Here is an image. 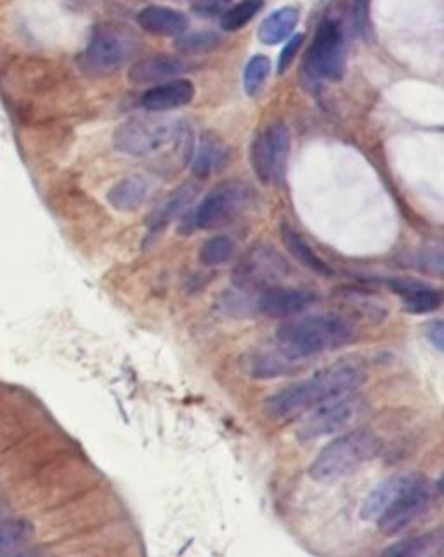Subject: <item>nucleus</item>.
Returning <instances> with one entry per match:
<instances>
[{"instance_id": "1", "label": "nucleus", "mask_w": 444, "mask_h": 557, "mask_svg": "<svg viewBox=\"0 0 444 557\" xmlns=\"http://www.w3.org/2000/svg\"><path fill=\"white\" fill-rule=\"evenodd\" d=\"M366 375L356 365H333L311 379L281 389L264 401L269 419H295L302 413L353 393L365 384Z\"/></svg>"}, {"instance_id": "2", "label": "nucleus", "mask_w": 444, "mask_h": 557, "mask_svg": "<svg viewBox=\"0 0 444 557\" xmlns=\"http://www.w3.org/2000/svg\"><path fill=\"white\" fill-rule=\"evenodd\" d=\"M354 341V330L335 315H311L281 323L276 330L278 349L290 360H304Z\"/></svg>"}, {"instance_id": "3", "label": "nucleus", "mask_w": 444, "mask_h": 557, "mask_svg": "<svg viewBox=\"0 0 444 557\" xmlns=\"http://www.w3.org/2000/svg\"><path fill=\"white\" fill-rule=\"evenodd\" d=\"M380 450L382 441L377 434L366 429H356L328 443L313 460L309 474L320 483H333L351 476L366 462L375 459Z\"/></svg>"}, {"instance_id": "4", "label": "nucleus", "mask_w": 444, "mask_h": 557, "mask_svg": "<svg viewBox=\"0 0 444 557\" xmlns=\"http://www.w3.org/2000/svg\"><path fill=\"white\" fill-rule=\"evenodd\" d=\"M183 138L184 127L179 120L146 115L131 118L120 125L113 134V146L127 157L143 158Z\"/></svg>"}, {"instance_id": "5", "label": "nucleus", "mask_w": 444, "mask_h": 557, "mask_svg": "<svg viewBox=\"0 0 444 557\" xmlns=\"http://www.w3.org/2000/svg\"><path fill=\"white\" fill-rule=\"evenodd\" d=\"M250 197L252 191L247 184L242 181H224L196 207L193 224L200 230H217L233 223L249 204Z\"/></svg>"}, {"instance_id": "6", "label": "nucleus", "mask_w": 444, "mask_h": 557, "mask_svg": "<svg viewBox=\"0 0 444 557\" xmlns=\"http://www.w3.org/2000/svg\"><path fill=\"white\" fill-rule=\"evenodd\" d=\"M288 263L278 250L255 243L250 247L233 271V283L240 290H266L276 287L288 275Z\"/></svg>"}, {"instance_id": "7", "label": "nucleus", "mask_w": 444, "mask_h": 557, "mask_svg": "<svg viewBox=\"0 0 444 557\" xmlns=\"http://www.w3.org/2000/svg\"><path fill=\"white\" fill-rule=\"evenodd\" d=\"M288 153H290V132L283 122H273L255 138L252 145V167L262 184H278L285 176Z\"/></svg>"}, {"instance_id": "8", "label": "nucleus", "mask_w": 444, "mask_h": 557, "mask_svg": "<svg viewBox=\"0 0 444 557\" xmlns=\"http://www.w3.org/2000/svg\"><path fill=\"white\" fill-rule=\"evenodd\" d=\"M307 72L316 79L337 80L346 72V47L339 23L323 21L306 56Z\"/></svg>"}, {"instance_id": "9", "label": "nucleus", "mask_w": 444, "mask_h": 557, "mask_svg": "<svg viewBox=\"0 0 444 557\" xmlns=\"http://www.w3.org/2000/svg\"><path fill=\"white\" fill-rule=\"evenodd\" d=\"M360 412L361 401L356 398L342 396L337 400L327 401L302 420L297 427V440L307 443L340 433L353 424Z\"/></svg>"}, {"instance_id": "10", "label": "nucleus", "mask_w": 444, "mask_h": 557, "mask_svg": "<svg viewBox=\"0 0 444 557\" xmlns=\"http://www.w3.org/2000/svg\"><path fill=\"white\" fill-rule=\"evenodd\" d=\"M431 500V486L427 483V479H424L422 483L413 486L412 490H408L405 495H401V497L380 516L379 521H377L380 531L386 533L389 537L398 535V533L406 530L408 526L412 525L413 521H417V519L429 509Z\"/></svg>"}, {"instance_id": "11", "label": "nucleus", "mask_w": 444, "mask_h": 557, "mask_svg": "<svg viewBox=\"0 0 444 557\" xmlns=\"http://www.w3.org/2000/svg\"><path fill=\"white\" fill-rule=\"evenodd\" d=\"M124 61V40L111 30H98L85 49L84 68L94 75L113 73Z\"/></svg>"}, {"instance_id": "12", "label": "nucleus", "mask_w": 444, "mask_h": 557, "mask_svg": "<svg viewBox=\"0 0 444 557\" xmlns=\"http://www.w3.org/2000/svg\"><path fill=\"white\" fill-rule=\"evenodd\" d=\"M424 479V476H420L417 472H401V474H394L386 481H382L361 505V518L368 519V521H379L380 516L401 495H405L408 490H412L413 486L422 483Z\"/></svg>"}, {"instance_id": "13", "label": "nucleus", "mask_w": 444, "mask_h": 557, "mask_svg": "<svg viewBox=\"0 0 444 557\" xmlns=\"http://www.w3.org/2000/svg\"><path fill=\"white\" fill-rule=\"evenodd\" d=\"M316 301V294L311 290L292 289V287H269L262 290L257 299V309L269 318H290Z\"/></svg>"}, {"instance_id": "14", "label": "nucleus", "mask_w": 444, "mask_h": 557, "mask_svg": "<svg viewBox=\"0 0 444 557\" xmlns=\"http://www.w3.org/2000/svg\"><path fill=\"white\" fill-rule=\"evenodd\" d=\"M195 99V86L190 80L174 79L162 82L144 92L141 105L148 112L160 113L190 105Z\"/></svg>"}, {"instance_id": "15", "label": "nucleus", "mask_w": 444, "mask_h": 557, "mask_svg": "<svg viewBox=\"0 0 444 557\" xmlns=\"http://www.w3.org/2000/svg\"><path fill=\"white\" fill-rule=\"evenodd\" d=\"M188 72V63L183 58L158 54L151 58L141 59L129 70V80L132 84H162L174 80L179 75Z\"/></svg>"}, {"instance_id": "16", "label": "nucleus", "mask_w": 444, "mask_h": 557, "mask_svg": "<svg viewBox=\"0 0 444 557\" xmlns=\"http://www.w3.org/2000/svg\"><path fill=\"white\" fill-rule=\"evenodd\" d=\"M198 191L200 188L195 183H186L172 191L169 197L164 198L148 217V228L151 233L165 230L174 219L183 216L184 212L190 209L191 204L195 202Z\"/></svg>"}, {"instance_id": "17", "label": "nucleus", "mask_w": 444, "mask_h": 557, "mask_svg": "<svg viewBox=\"0 0 444 557\" xmlns=\"http://www.w3.org/2000/svg\"><path fill=\"white\" fill-rule=\"evenodd\" d=\"M139 27L153 35L181 37L190 27L186 14L164 6H148L138 14Z\"/></svg>"}, {"instance_id": "18", "label": "nucleus", "mask_w": 444, "mask_h": 557, "mask_svg": "<svg viewBox=\"0 0 444 557\" xmlns=\"http://www.w3.org/2000/svg\"><path fill=\"white\" fill-rule=\"evenodd\" d=\"M150 193V179L139 176V174H132L111 186V190L108 191V202L113 209L120 210V212H134L143 207L144 202L150 197Z\"/></svg>"}, {"instance_id": "19", "label": "nucleus", "mask_w": 444, "mask_h": 557, "mask_svg": "<svg viewBox=\"0 0 444 557\" xmlns=\"http://www.w3.org/2000/svg\"><path fill=\"white\" fill-rule=\"evenodd\" d=\"M392 289L403 297V309L410 315H427L444 304V290L431 289L422 283L401 282L392 283Z\"/></svg>"}, {"instance_id": "20", "label": "nucleus", "mask_w": 444, "mask_h": 557, "mask_svg": "<svg viewBox=\"0 0 444 557\" xmlns=\"http://www.w3.org/2000/svg\"><path fill=\"white\" fill-rule=\"evenodd\" d=\"M377 557H444V526L392 545Z\"/></svg>"}, {"instance_id": "21", "label": "nucleus", "mask_w": 444, "mask_h": 557, "mask_svg": "<svg viewBox=\"0 0 444 557\" xmlns=\"http://www.w3.org/2000/svg\"><path fill=\"white\" fill-rule=\"evenodd\" d=\"M229 160V150L226 145L214 138V136H203L200 143L193 151V174L198 179H207L221 172Z\"/></svg>"}, {"instance_id": "22", "label": "nucleus", "mask_w": 444, "mask_h": 557, "mask_svg": "<svg viewBox=\"0 0 444 557\" xmlns=\"http://www.w3.org/2000/svg\"><path fill=\"white\" fill-rule=\"evenodd\" d=\"M280 236L281 242L285 245V249L288 250V254L294 257L297 263H301L304 268L313 271L316 275H332V268L309 247V243L302 238L301 233H297L290 224H281Z\"/></svg>"}, {"instance_id": "23", "label": "nucleus", "mask_w": 444, "mask_h": 557, "mask_svg": "<svg viewBox=\"0 0 444 557\" xmlns=\"http://www.w3.org/2000/svg\"><path fill=\"white\" fill-rule=\"evenodd\" d=\"M294 367V360L287 358L280 349L266 353H250L243 360V368L252 379H275L278 375L288 374Z\"/></svg>"}, {"instance_id": "24", "label": "nucleus", "mask_w": 444, "mask_h": 557, "mask_svg": "<svg viewBox=\"0 0 444 557\" xmlns=\"http://www.w3.org/2000/svg\"><path fill=\"white\" fill-rule=\"evenodd\" d=\"M297 23H299V11L295 7H281L262 21L261 27L257 30V37L266 46H276L292 35Z\"/></svg>"}, {"instance_id": "25", "label": "nucleus", "mask_w": 444, "mask_h": 557, "mask_svg": "<svg viewBox=\"0 0 444 557\" xmlns=\"http://www.w3.org/2000/svg\"><path fill=\"white\" fill-rule=\"evenodd\" d=\"M32 523L25 518L0 519V556L13 551L18 545L30 540L33 535Z\"/></svg>"}, {"instance_id": "26", "label": "nucleus", "mask_w": 444, "mask_h": 557, "mask_svg": "<svg viewBox=\"0 0 444 557\" xmlns=\"http://www.w3.org/2000/svg\"><path fill=\"white\" fill-rule=\"evenodd\" d=\"M236 252V243L229 236L219 235L209 238L203 243L198 252L200 263L205 266H221L233 259Z\"/></svg>"}, {"instance_id": "27", "label": "nucleus", "mask_w": 444, "mask_h": 557, "mask_svg": "<svg viewBox=\"0 0 444 557\" xmlns=\"http://www.w3.org/2000/svg\"><path fill=\"white\" fill-rule=\"evenodd\" d=\"M264 0H242L240 4L229 7L222 14L221 27L226 32H238L240 28L247 27L254 20L255 14L261 11Z\"/></svg>"}, {"instance_id": "28", "label": "nucleus", "mask_w": 444, "mask_h": 557, "mask_svg": "<svg viewBox=\"0 0 444 557\" xmlns=\"http://www.w3.org/2000/svg\"><path fill=\"white\" fill-rule=\"evenodd\" d=\"M269 73H271V61L268 56L264 54H257L254 58L250 59L245 72H243V89L249 96L259 94L262 86L266 84Z\"/></svg>"}, {"instance_id": "29", "label": "nucleus", "mask_w": 444, "mask_h": 557, "mask_svg": "<svg viewBox=\"0 0 444 557\" xmlns=\"http://www.w3.org/2000/svg\"><path fill=\"white\" fill-rule=\"evenodd\" d=\"M219 44V35L214 32H198L183 35L177 40V49L184 54H200L212 51Z\"/></svg>"}, {"instance_id": "30", "label": "nucleus", "mask_w": 444, "mask_h": 557, "mask_svg": "<svg viewBox=\"0 0 444 557\" xmlns=\"http://www.w3.org/2000/svg\"><path fill=\"white\" fill-rule=\"evenodd\" d=\"M413 268L420 269L429 275L444 276V252L425 250L418 252L412 259Z\"/></svg>"}, {"instance_id": "31", "label": "nucleus", "mask_w": 444, "mask_h": 557, "mask_svg": "<svg viewBox=\"0 0 444 557\" xmlns=\"http://www.w3.org/2000/svg\"><path fill=\"white\" fill-rule=\"evenodd\" d=\"M231 0H196L193 11L202 18H217L228 11Z\"/></svg>"}, {"instance_id": "32", "label": "nucleus", "mask_w": 444, "mask_h": 557, "mask_svg": "<svg viewBox=\"0 0 444 557\" xmlns=\"http://www.w3.org/2000/svg\"><path fill=\"white\" fill-rule=\"evenodd\" d=\"M368 21H370V0H354L353 4V27L360 35L368 32Z\"/></svg>"}, {"instance_id": "33", "label": "nucleus", "mask_w": 444, "mask_h": 557, "mask_svg": "<svg viewBox=\"0 0 444 557\" xmlns=\"http://www.w3.org/2000/svg\"><path fill=\"white\" fill-rule=\"evenodd\" d=\"M302 40L304 37L302 35H295L292 39L288 40L283 51H281L280 59H278V73H285L288 70V66L292 65L295 56L299 53V47H301Z\"/></svg>"}, {"instance_id": "34", "label": "nucleus", "mask_w": 444, "mask_h": 557, "mask_svg": "<svg viewBox=\"0 0 444 557\" xmlns=\"http://www.w3.org/2000/svg\"><path fill=\"white\" fill-rule=\"evenodd\" d=\"M427 341L444 354V320H432L424 328Z\"/></svg>"}, {"instance_id": "35", "label": "nucleus", "mask_w": 444, "mask_h": 557, "mask_svg": "<svg viewBox=\"0 0 444 557\" xmlns=\"http://www.w3.org/2000/svg\"><path fill=\"white\" fill-rule=\"evenodd\" d=\"M438 490L444 495V472L441 474V478L438 481Z\"/></svg>"}, {"instance_id": "36", "label": "nucleus", "mask_w": 444, "mask_h": 557, "mask_svg": "<svg viewBox=\"0 0 444 557\" xmlns=\"http://www.w3.org/2000/svg\"><path fill=\"white\" fill-rule=\"evenodd\" d=\"M4 512H6V505H4V502H2V500H0V516H2V514H4Z\"/></svg>"}, {"instance_id": "37", "label": "nucleus", "mask_w": 444, "mask_h": 557, "mask_svg": "<svg viewBox=\"0 0 444 557\" xmlns=\"http://www.w3.org/2000/svg\"><path fill=\"white\" fill-rule=\"evenodd\" d=\"M7 557H30L27 554H16V556H7Z\"/></svg>"}]
</instances>
